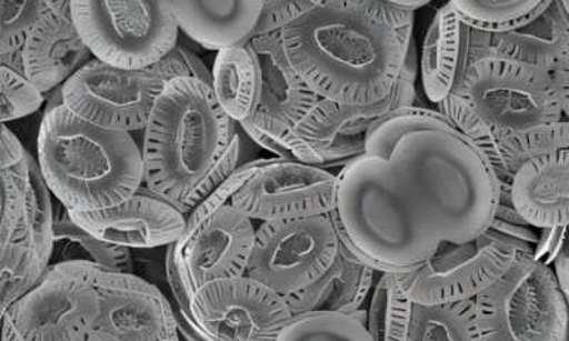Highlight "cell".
Listing matches in <instances>:
<instances>
[{"mask_svg":"<svg viewBox=\"0 0 569 341\" xmlns=\"http://www.w3.org/2000/svg\"><path fill=\"white\" fill-rule=\"evenodd\" d=\"M22 59L24 78L43 94L62 89L94 59L76 28L71 2L50 0L48 13L24 44Z\"/></svg>","mask_w":569,"mask_h":341,"instance_id":"18","label":"cell"},{"mask_svg":"<svg viewBox=\"0 0 569 341\" xmlns=\"http://www.w3.org/2000/svg\"><path fill=\"white\" fill-rule=\"evenodd\" d=\"M560 2H561V8L563 10V13H566V17L569 22V0H560Z\"/></svg>","mask_w":569,"mask_h":341,"instance_id":"44","label":"cell"},{"mask_svg":"<svg viewBox=\"0 0 569 341\" xmlns=\"http://www.w3.org/2000/svg\"><path fill=\"white\" fill-rule=\"evenodd\" d=\"M498 178L439 111L408 107L379 120L363 154L338 172L340 241L379 273L420 268L443 242L489 231Z\"/></svg>","mask_w":569,"mask_h":341,"instance_id":"1","label":"cell"},{"mask_svg":"<svg viewBox=\"0 0 569 341\" xmlns=\"http://www.w3.org/2000/svg\"><path fill=\"white\" fill-rule=\"evenodd\" d=\"M516 210L538 229L569 227V150L532 158L511 180Z\"/></svg>","mask_w":569,"mask_h":341,"instance_id":"19","label":"cell"},{"mask_svg":"<svg viewBox=\"0 0 569 341\" xmlns=\"http://www.w3.org/2000/svg\"><path fill=\"white\" fill-rule=\"evenodd\" d=\"M536 248L486 231L466 243L443 242L416 271L400 273L411 302L437 307L475 300Z\"/></svg>","mask_w":569,"mask_h":341,"instance_id":"9","label":"cell"},{"mask_svg":"<svg viewBox=\"0 0 569 341\" xmlns=\"http://www.w3.org/2000/svg\"><path fill=\"white\" fill-rule=\"evenodd\" d=\"M409 341H481L475 300L437 307L415 304Z\"/></svg>","mask_w":569,"mask_h":341,"instance_id":"29","label":"cell"},{"mask_svg":"<svg viewBox=\"0 0 569 341\" xmlns=\"http://www.w3.org/2000/svg\"><path fill=\"white\" fill-rule=\"evenodd\" d=\"M48 271L29 241H13L2 248L0 297L2 313L29 293Z\"/></svg>","mask_w":569,"mask_h":341,"instance_id":"32","label":"cell"},{"mask_svg":"<svg viewBox=\"0 0 569 341\" xmlns=\"http://www.w3.org/2000/svg\"><path fill=\"white\" fill-rule=\"evenodd\" d=\"M180 49L191 78L202 81L212 89V71L208 70L206 63L191 50L182 48V46H180Z\"/></svg>","mask_w":569,"mask_h":341,"instance_id":"40","label":"cell"},{"mask_svg":"<svg viewBox=\"0 0 569 341\" xmlns=\"http://www.w3.org/2000/svg\"><path fill=\"white\" fill-rule=\"evenodd\" d=\"M340 243L332 213L261 223L247 277L283 298L291 297L311 287L332 267Z\"/></svg>","mask_w":569,"mask_h":341,"instance_id":"10","label":"cell"},{"mask_svg":"<svg viewBox=\"0 0 569 341\" xmlns=\"http://www.w3.org/2000/svg\"><path fill=\"white\" fill-rule=\"evenodd\" d=\"M551 269L566 297H569V227L563 228L560 248L553 258Z\"/></svg>","mask_w":569,"mask_h":341,"instance_id":"38","label":"cell"},{"mask_svg":"<svg viewBox=\"0 0 569 341\" xmlns=\"http://www.w3.org/2000/svg\"><path fill=\"white\" fill-rule=\"evenodd\" d=\"M569 49V22L560 0L512 32L492 34L491 58L532 66L552 73Z\"/></svg>","mask_w":569,"mask_h":341,"instance_id":"23","label":"cell"},{"mask_svg":"<svg viewBox=\"0 0 569 341\" xmlns=\"http://www.w3.org/2000/svg\"><path fill=\"white\" fill-rule=\"evenodd\" d=\"M38 162L49 190L69 211L109 210L144 185L141 147L133 136L79 119L63 106L62 89L40 123Z\"/></svg>","mask_w":569,"mask_h":341,"instance_id":"3","label":"cell"},{"mask_svg":"<svg viewBox=\"0 0 569 341\" xmlns=\"http://www.w3.org/2000/svg\"><path fill=\"white\" fill-rule=\"evenodd\" d=\"M312 4L313 0H263L261 17L251 39L282 32L284 27L301 17Z\"/></svg>","mask_w":569,"mask_h":341,"instance_id":"37","label":"cell"},{"mask_svg":"<svg viewBox=\"0 0 569 341\" xmlns=\"http://www.w3.org/2000/svg\"><path fill=\"white\" fill-rule=\"evenodd\" d=\"M2 76V124L36 113L44 103V94L18 71L0 68Z\"/></svg>","mask_w":569,"mask_h":341,"instance_id":"34","label":"cell"},{"mask_svg":"<svg viewBox=\"0 0 569 341\" xmlns=\"http://www.w3.org/2000/svg\"><path fill=\"white\" fill-rule=\"evenodd\" d=\"M49 7L50 0H0V59L22 53Z\"/></svg>","mask_w":569,"mask_h":341,"instance_id":"33","label":"cell"},{"mask_svg":"<svg viewBox=\"0 0 569 341\" xmlns=\"http://www.w3.org/2000/svg\"><path fill=\"white\" fill-rule=\"evenodd\" d=\"M415 13L390 0H313L282 29L289 62L319 99L379 103L391 93L413 46Z\"/></svg>","mask_w":569,"mask_h":341,"instance_id":"2","label":"cell"},{"mask_svg":"<svg viewBox=\"0 0 569 341\" xmlns=\"http://www.w3.org/2000/svg\"><path fill=\"white\" fill-rule=\"evenodd\" d=\"M472 29L462 23L450 2L437 10L421 50V80L436 106L457 94L471 62Z\"/></svg>","mask_w":569,"mask_h":341,"instance_id":"20","label":"cell"},{"mask_svg":"<svg viewBox=\"0 0 569 341\" xmlns=\"http://www.w3.org/2000/svg\"><path fill=\"white\" fill-rule=\"evenodd\" d=\"M456 96L498 134L563 120L551 73L511 60L486 58L470 66Z\"/></svg>","mask_w":569,"mask_h":341,"instance_id":"8","label":"cell"},{"mask_svg":"<svg viewBox=\"0 0 569 341\" xmlns=\"http://www.w3.org/2000/svg\"><path fill=\"white\" fill-rule=\"evenodd\" d=\"M191 78L180 46L160 63L142 70L111 68L91 60L62 88L66 109L100 129L144 131L162 91L172 80Z\"/></svg>","mask_w":569,"mask_h":341,"instance_id":"6","label":"cell"},{"mask_svg":"<svg viewBox=\"0 0 569 341\" xmlns=\"http://www.w3.org/2000/svg\"><path fill=\"white\" fill-rule=\"evenodd\" d=\"M481 341H568L569 309L551 267L525 254L475 299Z\"/></svg>","mask_w":569,"mask_h":341,"instance_id":"5","label":"cell"},{"mask_svg":"<svg viewBox=\"0 0 569 341\" xmlns=\"http://www.w3.org/2000/svg\"><path fill=\"white\" fill-rule=\"evenodd\" d=\"M2 178V213H0V245L8 247L14 233L27 217L28 210V175L14 174L12 171L0 170Z\"/></svg>","mask_w":569,"mask_h":341,"instance_id":"35","label":"cell"},{"mask_svg":"<svg viewBox=\"0 0 569 341\" xmlns=\"http://www.w3.org/2000/svg\"><path fill=\"white\" fill-rule=\"evenodd\" d=\"M238 130L210 86L194 78L172 80L142 137L144 187L181 212Z\"/></svg>","mask_w":569,"mask_h":341,"instance_id":"4","label":"cell"},{"mask_svg":"<svg viewBox=\"0 0 569 341\" xmlns=\"http://www.w3.org/2000/svg\"><path fill=\"white\" fill-rule=\"evenodd\" d=\"M376 273L379 272L365 263L342 242L332 267L317 282L284 299L293 315L358 314L369 293L373 292Z\"/></svg>","mask_w":569,"mask_h":341,"instance_id":"22","label":"cell"},{"mask_svg":"<svg viewBox=\"0 0 569 341\" xmlns=\"http://www.w3.org/2000/svg\"><path fill=\"white\" fill-rule=\"evenodd\" d=\"M69 213L101 241L131 251L174 245L184 237L187 227V218L177 208L144 185L129 200L109 210Z\"/></svg>","mask_w":569,"mask_h":341,"instance_id":"17","label":"cell"},{"mask_svg":"<svg viewBox=\"0 0 569 341\" xmlns=\"http://www.w3.org/2000/svg\"><path fill=\"white\" fill-rule=\"evenodd\" d=\"M551 76L558 99H560L563 119L569 121V49Z\"/></svg>","mask_w":569,"mask_h":341,"instance_id":"39","label":"cell"},{"mask_svg":"<svg viewBox=\"0 0 569 341\" xmlns=\"http://www.w3.org/2000/svg\"><path fill=\"white\" fill-rule=\"evenodd\" d=\"M261 66L262 89L257 113L240 124L256 144L276 152L278 141L311 113L320 100L289 62L281 32L249 40Z\"/></svg>","mask_w":569,"mask_h":341,"instance_id":"14","label":"cell"},{"mask_svg":"<svg viewBox=\"0 0 569 341\" xmlns=\"http://www.w3.org/2000/svg\"><path fill=\"white\" fill-rule=\"evenodd\" d=\"M567 298V303H568V309H569V297H566Z\"/></svg>","mask_w":569,"mask_h":341,"instance_id":"45","label":"cell"},{"mask_svg":"<svg viewBox=\"0 0 569 341\" xmlns=\"http://www.w3.org/2000/svg\"><path fill=\"white\" fill-rule=\"evenodd\" d=\"M71 14L93 58L111 68H151L178 46L180 29L169 2L162 0H74Z\"/></svg>","mask_w":569,"mask_h":341,"instance_id":"7","label":"cell"},{"mask_svg":"<svg viewBox=\"0 0 569 341\" xmlns=\"http://www.w3.org/2000/svg\"><path fill=\"white\" fill-rule=\"evenodd\" d=\"M257 228L246 213L228 205L178 242L192 293L217 280L246 277Z\"/></svg>","mask_w":569,"mask_h":341,"instance_id":"16","label":"cell"},{"mask_svg":"<svg viewBox=\"0 0 569 341\" xmlns=\"http://www.w3.org/2000/svg\"><path fill=\"white\" fill-rule=\"evenodd\" d=\"M393 3L400 9L415 13L418 12L419 9L425 8L429 2H427V0H396Z\"/></svg>","mask_w":569,"mask_h":341,"instance_id":"43","label":"cell"},{"mask_svg":"<svg viewBox=\"0 0 569 341\" xmlns=\"http://www.w3.org/2000/svg\"><path fill=\"white\" fill-rule=\"evenodd\" d=\"M169 7L180 32L220 53L251 40L263 0H170Z\"/></svg>","mask_w":569,"mask_h":341,"instance_id":"21","label":"cell"},{"mask_svg":"<svg viewBox=\"0 0 569 341\" xmlns=\"http://www.w3.org/2000/svg\"><path fill=\"white\" fill-rule=\"evenodd\" d=\"M338 174L323 168L267 158L231 205L259 223L330 215L337 210Z\"/></svg>","mask_w":569,"mask_h":341,"instance_id":"13","label":"cell"},{"mask_svg":"<svg viewBox=\"0 0 569 341\" xmlns=\"http://www.w3.org/2000/svg\"><path fill=\"white\" fill-rule=\"evenodd\" d=\"M52 197L38 160L30 156L27 217L10 242L27 239L46 269H49L52 261L54 245L56 213Z\"/></svg>","mask_w":569,"mask_h":341,"instance_id":"30","label":"cell"},{"mask_svg":"<svg viewBox=\"0 0 569 341\" xmlns=\"http://www.w3.org/2000/svg\"><path fill=\"white\" fill-rule=\"evenodd\" d=\"M96 287L100 297V332L121 341H171L180 339L174 304L156 284L136 273L99 269Z\"/></svg>","mask_w":569,"mask_h":341,"instance_id":"15","label":"cell"},{"mask_svg":"<svg viewBox=\"0 0 569 341\" xmlns=\"http://www.w3.org/2000/svg\"><path fill=\"white\" fill-rule=\"evenodd\" d=\"M211 71L212 91L226 114L237 124L251 120L262 89L261 66L251 43L217 53Z\"/></svg>","mask_w":569,"mask_h":341,"instance_id":"24","label":"cell"},{"mask_svg":"<svg viewBox=\"0 0 569 341\" xmlns=\"http://www.w3.org/2000/svg\"><path fill=\"white\" fill-rule=\"evenodd\" d=\"M266 161L267 158H259V160L246 162V164L238 168V170L233 172V174L228 178V180L223 182V184L218 188L212 195L208 197L200 207L196 208V210L187 217L186 233L182 238L190 237L191 233H194L198 227H200L206 219L210 218L213 212H217L220 208L231 203L233 195H236V193L247 184L249 178L256 174L259 167L266 164Z\"/></svg>","mask_w":569,"mask_h":341,"instance_id":"36","label":"cell"},{"mask_svg":"<svg viewBox=\"0 0 569 341\" xmlns=\"http://www.w3.org/2000/svg\"><path fill=\"white\" fill-rule=\"evenodd\" d=\"M278 341H373L358 314L305 313L293 315Z\"/></svg>","mask_w":569,"mask_h":341,"instance_id":"31","label":"cell"},{"mask_svg":"<svg viewBox=\"0 0 569 341\" xmlns=\"http://www.w3.org/2000/svg\"><path fill=\"white\" fill-rule=\"evenodd\" d=\"M2 341H24L8 313H2Z\"/></svg>","mask_w":569,"mask_h":341,"instance_id":"42","label":"cell"},{"mask_svg":"<svg viewBox=\"0 0 569 341\" xmlns=\"http://www.w3.org/2000/svg\"><path fill=\"white\" fill-rule=\"evenodd\" d=\"M174 304L176 318H177V328L178 334L180 338L186 341H210L206 338L204 334L200 332V329L197 328L194 322L187 314L182 313L180 309H178L177 304Z\"/></svg>","mask_w":569,"mask_h":341,"instance_id":"41","label":"cell"},{"mask_svg":"<svg viewBox=\"0 0 569 341\" xmlns=\"http://www.w3.org/2000/svg\"><path fill=\"white\" fill-rule=\"evenodd\" d=\"M413 307L400 273H380L366 315L370 338L373 341H409Z\"/></svg>","mask_w":569,"mask_h":341,"instance_id":"27","label":"cell"},{"mask_svg":"<svg viewBox=\"0 0 569 341\" xmlns=\"http://www.w3.org/2000/svg\"><path fill=\"white\" fill-rule=\"evenodd\" d=\"M99 268L86 263L49 267L39 283L7 312L24 341H80L98 328Z\"/></svg>","mask_w":569,"mask_h":341,"instance_id":"11","label":"cell"},{"mask_svg":"<svg viewBox=\"0 0 569 341\" xmlns=\"http://www.w3.org/2000/svg\"><path fill=\"white\" fill-rule=\"evenodd\" d=\"M563 150H569V121L566 119L510 134L496 132L495 144L486 158L498 178L512 180L520 167L532 158Z\"/></svg>","mask_w":569,"mask_h":341,"instance_id":"26","label":"cell"},{"mask_svg":"<svg viewBox=\"0 0 569 341\" xmlns=\"http://www.w3.org/2000/svg\"><path fill=\"white\" fill-rule=\"evenodd\" d=\"M191 315L210 341H278L293 318L287 299L247 274L197 290Z\"/></svg>","mask_w":569,"mask_h":341,"instance_id":"12","label":"cell"},{"mask_svg":"<svg viewBox=\"0 0 569 341\" xmlns=\"http://www.w3.org/2000/svg\"><path fill=\"white\" fill-rule=\"evenodd\" d=\"M450 4L467 27L501 34L526 27L540 17L550 0H453Z\"/></svg>","mask_w":569,"mask_h":341,"instance_id":"28","label":"cell"},{"mask_svg":"<svg viewBox=\"0 0 569 341\" xmlns=\"http://www.w3.org/2000/svg\"><path fill=\"white\" fill-rule=\"evenodd\" d=\"M56 215L54 245L50 267L64 263H86L101 271L136 273L133 251L101 241L80 227L63 205ZM137 274V273H136Z\"/></svg>","mask_w":569,"mask_h":341,"instance_id":"25","label":"cell"}]
</instances>
